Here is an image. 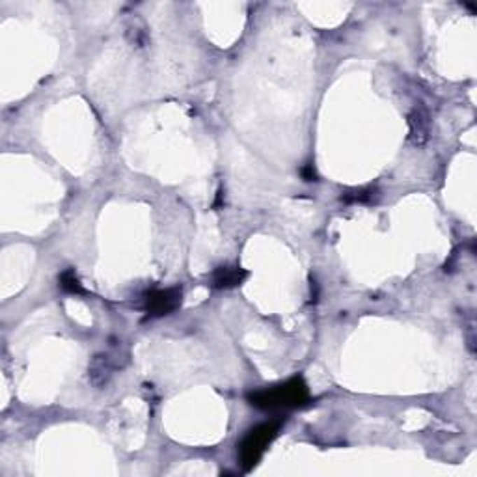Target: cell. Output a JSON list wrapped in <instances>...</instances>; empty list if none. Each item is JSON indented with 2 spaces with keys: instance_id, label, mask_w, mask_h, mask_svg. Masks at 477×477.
I'll list each match as a JSON object with an SVG mask.
<instances>
[{
  "instance_id": "1",
  "label": "cell",
  "mask_w": 477,
  "mask_h": 477,
  "mask_svg": "<svg viewBox=\"0 0 477 477\" xmlns=\"http://www.w3.org/2000/svg\"><path fill=\"white\" fill-rule=\"evenodd\" d=\"M308 397H310L308 386L302 378L297 377L272 388L257 390L248 395V401L250 405L257 406L261 411H276V408H294V406L306 405Z\"/></svg>"
},
{
  "instance_id": "2",
  "label": "cell",
  "mask_w": 477,
  "mask_h": 477,
  "mask_svg": "<svg viewBox=\"0 0 477 477\" xmlns=\"http://www.w3.org/2000/svg\"><path fill=\"white\" fill-rule=\"evenodd\" d=\"M280 425H282L280 420H276V422H266L257 425V427L250 429L248 433H246V436H244L241 446H239V459L243 462V468L246 472L257 464V461L265 453L269 444L276 439Z\"/></svg>"
},
{
  "instance_id": "3",
  "label": "cell",
  "mask_w": 477,
  "mask_h": 477,
  "mask_svg": "<svg viewBox=\"0 0 477 477\" xmlns=\"http://www.w3.org/2000/svg\"><path fill=\"white\" fill-rule=\"evenodd\" d=\"M179 302H181V289L179 287L157 289L145 297V311L155 317L168 315L178 308Z\"/></svg>"
},
{
  "instance_id": "4",
  "label": "cell",
  "mask_w": 477,
  "mask_h": 477,
  "mask_svg": "<svg viewBox=\"0 0 477 477\" xmlns=\"http://www.w3.org/2000/svg\"><path fill=\"white\" fill-rule=\"evenodd\" d=\"M246 276H248V272L241 269V266H220L213 274V285L218 289L235 287L239 283H243Z\"/></svg>"
},
{
  "instance_id": "5",
  "label": "cell",
  "mask_w": 477,
  "mask_h": 477,
  "mask_svg": "<svg viewBox=\"0 0 477 477\" xmlns=\"http://www.w3.org/2000/svg\"><path fill=\"white\" fill-rule=\"evenodd\" d=\"M375 198V190L373 189H356L353 192H345L341 196V201L345 204H362V201H371Z\"/></svg>"
},
{
  "instance_id": "6",
  "label": "cell",
  "mask_w": 477,
  "mask_h": 477,
  "mask_svg": "<svg viewBox=\"0 0 477 477\" xmlns=\"http://www.w3.org/2000/svg\"><path fill=\"white\" fill-rule=\"evenodd\" d=\"M60 287L64 289V291H67V293H83L84 291L80 282H78L77 274H75V271H66L62 274Z\"/></svg>"
},
{
  "instance_id": "7",
  "label": "cell",
  "mask_w": 477,
  "mask_h": 477,
  "mask_svg": "<svg viewBox=\"0 0 477 477\" xmlns=\"http://www.w3.org/2000/svg\"><path fill=\"white\" fill-rule=\"evenodd\" d=\"M302 176H304L306 181H315V170H313V166L311 164H308L306 168H302Z\"/></svg>"
}]
</instances>
